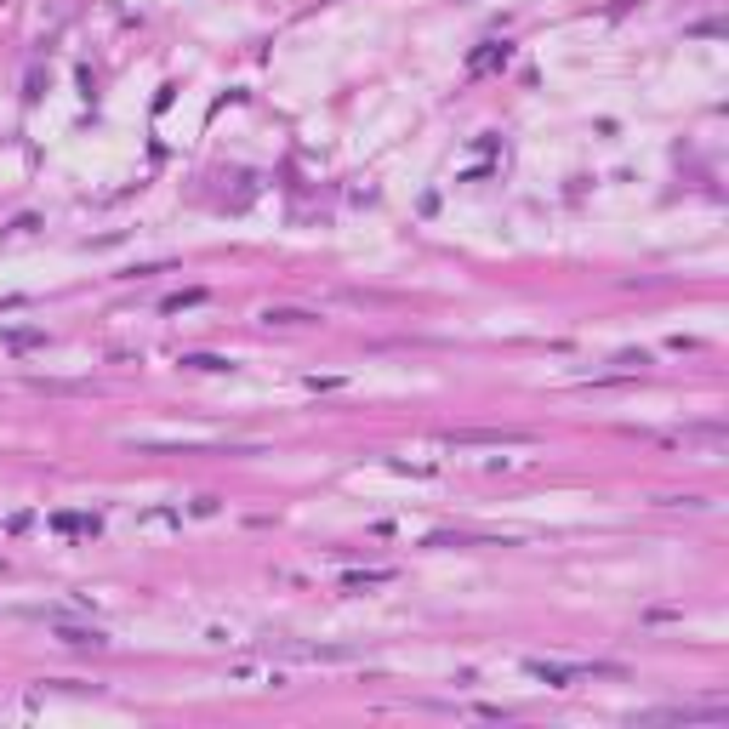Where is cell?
I'll use <instances>...</instances> for the list:
<instances>
[{
    "label": "cell",
    "instance_id": "cell-6",
    "mask_svg": "<svg viewBox=\"0 0 729 729\" xmlns=\"http://www.w3.org/2000/svg\"><path fill=\"white\" fill-rule=\"evenodd\" d=\"M263 325H319V314H308V308H263Z\"/></svg>",
    "mask_w": 729,
    "mask_h": 729
},
{
    "label": "cell",
    "instance_id": "cell-8",
    "mask_svg": "<svg viewBox=\"0 0 729 729\" xmlns=\"http://www.w3.org/2000/svg\"><path fill=\"white\" fill-rule=\"evenodd\" d=\"M137 524H143V530H177V524H183V513H177V507H160V513H143Z\"/></svg>",
    "mask_w": 729,
    "mask_h": 729
},
{
    "label": "cell",
    "instance_id": "cell-9",
    "mask_svg": "<svg viewBox=\"0 0 729 729\" xmlns=\"http://www.w3.org/2000/svg\"><path fill=\"white\" fill-rule=\"evenodd\" d=\"M183 364H188V371H234L223 354H183Z\"/></svg>",
    "mask_w": 729,
    "mask_h": 729
},
{
    "label": "cell",
    "instance_id": "cell-4",
    "mask_svg": "<svg viewBox=\"0 0 729 729\" xmlns=\"http://www.w3.org/2000/svg\"><path fill=\"white\" fill-rule=\"evenodd\" d=\"M52 638L57 644H75V650H109V638L97 627H63V621H52Z\"/></svg>",
    "mask_w": 729,
    "mask_h": 729
},
{
    "label": "cell",
    "instance_id": "cell-2",
    "mask_svg": "<svg viewBox=\"0 0 729 729\" xmlns=\"http://www.w3.org/2000/svg\"><path fill=\"white\" fill-rule=\"evenodd\" d=\"M479 444H490V450H530L535 434H530V427H462V434H450V450H479Z\"/></svg>",
    "mask_w": 729,
    "mask_h": 729
},
{
    "label": "cell",
    "instance_id": "cell-5",
    "mask_svg": "<svg viewBox=\"0 0 729 729\" xmlns=\"http://www.w3.org/2000/svg\"><path fill=\"white\" fill-rule=\"evenodd\" d=\"M388 582H399V570H388V564H382V570H348V575H342V587H348V593H364V587H388Z\"/></svg>",
    "mask_w": 729,
    "mask_h": 729
},
{
    "label": "cell",
    "instance_id": "cell-7",
    "mask_svg": "<svg viewBox=\"0 0 729 729\" xmlns=\"http://www.w3.org/2000/svg\"><path fill=\"white\" fill-rule=\"evenodd\" d=\"M52 524H57V530H69V535H97V519H92V513H57Z\"/></svg>",
    "mask_w": 729,
    "mask_h": 729
},
{
    "label": "cell",
    "instance_id": "cell-1",
    "mask_svg": "<svg viewBox=\"0 0 729 729\" xmlns=\"http://www.w3.org/2000/svg\"><path fill=\"white\" fill-rule=\"evenodd\" d=\"M524 673L553 684V690H570L587 678H621V667H610V661H524Z\"/></svg>",
    "mask_w": 729,
    "mask_h": 729
},
{
    "label": "cell",
    "instance_id": "cell-10",
    "mask_svg": "<svg viewBox=\"0 0 729 729\" xmlns=\"http://www.w3.org/2000/svg\"><path fill=\"white\" fill-rule=\"evenodd\" d=\"M205 291H183V296H165V314H183V308H200Z\"/></svg>",
    "mask_w": 729,
    "mask_h": 729
},
{
    "label": "cell",
    "instance_id": "cell-3",
    "mask_svg": "<svg viewBox=\"0 0 729 729\" xmlns=\"http://www.w3.org/2000/svg\"><path fill=\"white\" fill-rule=\"evenodd\" d=\"M268 655H285V661H348L354 650H342V644H296V638H285V644H268Z\"/></svg>",
    "mask_w": 729,
    "mask_h": 729
},
{
    "label": "cell",
    "instance_id": "cell-11",
    "mask_svg": "<svg viewBox=\"0 0 729 729\" xmlns=\"http://www.w3.org/2000/svg\"><path fill=\"white\" fill-rule=\"evenodd\" d=\"M35 519H29V513H6V519H0V535H24Z\"/></svg>",
    "mask_w": 729,
    "mask_h": 729
},
{
    "label": "cell",
    "instance_id": "cell-12",
    "mask_svg": "<svg viewBox=\"0 0 729 729\" xmlns=\"http://www.w3.org/2000/svg\"><path fill=\"white\" fill-rule=\"evenodd\" d=\"M188 513H195V519H211V513H217V496H200V502L188 507Z\"/></svg>",
    "mask_w": 729,
    "mask_h": 729
}]
</instances>
